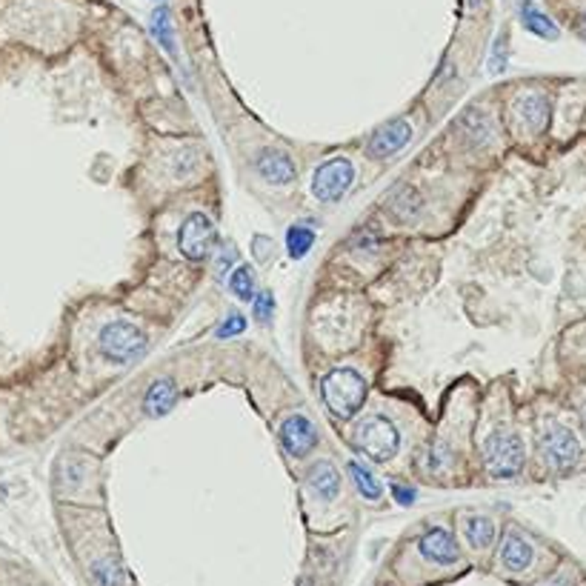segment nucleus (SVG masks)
<instances>
[{"label":"nucleus","mask_w":586,"mask_h":586,"mask_svg":"<svg viewBox=\"0 0 586 586\" xmlns=\"http://www.w3.org/2000/svg\"><path fill=\"white\" fill-rule=\"evenodd\" d=\"M484 467L492 478H515L523 470V441L513 429H498L480 446Z\"/></svg>","instance_id":"20e7f679"},{"label":"nucleus","mask_w":586,"mask_h":586,"mask_svg":"<svg viewBox=\"0 0 586 586\" xmlns=\"http://www.w3.org/2000/svg\"><path fill=\"white\" fill-rule=\"evenodd\" d=\"M278 438H280V446L287 449L292 458H304L318 446V432H315L312 420L306 415H289L280 424Z\"/></svg>","instance_id":"6e6552de"},{"label":"nucleus","mask_w":586,"mask_h":586,"mask_svg":"<svg viewBox=\"0 0 586 586\" xmlns=\"http://www.w3.org/2000/svg\"><path fill=\"white\" fill-rule=\"evenodd\" d=\"M458 132V141L470 149H487L495 141V126H492V117L480 109H470L467 115H461V120L455 124Z\"/></svg>","instance_id":"f8f14e48"},{"label":"nucleus","mask_w":586,"mask_h":586,"mask_svg":"<svg viewBox=\"0 0 586 586\" xmlns=\"http://www.w3.org/2000/svg\"><path fill=\"white\" fill-rule=\"evenodd\" d=\"M269 244H272V240H269V237H254V246H258V249H254V258H258V261H266L269 254H266L263 246H269Z\"/></svg>","instance_id":"c756f323"},{"label":"nucleus","mask_w":586,"mask_h":586,"mask_svg":"<svg viewBox=\"0 0 586 586\" xmlns=\"http://www.w3.org/2000/svg\"><path fill=\"white\" fill-rule=\"evenodd\" d=\"M355 184V167L349 158H329L312 175V194L321 203H338Z\"/></svg>","instance_id":"423d86ee"},{"label":"nucleus","mask_w":586,"mask_h":586,"mask_svg":"<svg viewBox=\"0 0 586 586\" xmlns=\"http://www.w3.org/2000/svg\"><path fill=\"white\" fill-rule=\"evenodd\" d=\"M306 484L321 501H335L340 492V472L329 461H318L306 472Z\"/></svg>","instance_id":"dca6fc26"},{"label":"nucleus","mask_w":586,"mask_h":586,"mask_svg":"<svg viewBox=\"0 0 586 586\" xmlns=\"http://www.w3.org/2000/svg\"><path fill=\"white\" fill-rule=\"evenodd\" d=\"M352 446L364 458H369L375 463H386V461H392L398 455L401 435H398L392 420H386L383 415H369L355 427Z\"/></svg>","instance_id":"f03ea898"},{"label":"nucleus","mask_w":586,"mask_h":586,"mask_svg":"<svg viewBox=\"0 0 586 586\" xmlns=\"http://www.w3.org/2000/svg\"><path fill=\"white\" fill-rule=\"evenodd\" d=\"M349 475H352L355 489H358L360 495H364L366 501H381L383 487H381V480L372 475V470H366L364 463L352 461V463H349Z\"/></svg>","instance_id":"412c9836"},{"label":"nucleus","mask_w":586,"mask_h":586,"mask_svg":"<svg viewBox=\"0 0 586 586\" xmlns=\"http://www.w3.org/2000/svg\"><path fill=\"white\" fill-rule=\"evenodd\" d=\"M152 35L158 38V43L175 57V32H172V18L167 6H158L152 14Z\"/></svg>","instance_id":"b1692460"},{"label":"nucleus","mask_w":586,"mask_h":586,"mask_svg":"<svg viewBox=\"0 0 586 586\" xmlns=\"http://www.w3.org/2000/svg\"><path fill=\"white\" fill-rule=\"evenodd\" d=\"M300 586H312V581H304V583H300Z\"/></svg>","instance_id":"473e14b6"},{"label":"nucleus","mask_w":586,"mask_h":586,"mask_svg":"<svg viewBox=\"0 0 586 586\" xmlns=\"http://www.w3.org/2000/svg\"><path fill=\"white\" fill-rule=\"evenodd\" d=\"M515 120L521 129L527 132H540L549 120V100L540 92H527L515 100Z\"/></svg>","instance_id":"ddd939ff"},{"label":"nucleus","mask_w":586,"mask_h":586,"mask_svg":"<svg viewBox=\"0 0 586 586\" xmlns=\"http://www.w3.org/2000/svg\"><path fill=\"white\" fill-rule=\"evenodd\" d=\"M315 237H318V232H315L312 223H306V220L292 223V227L287 229V249H289V258H292V261H304L306 254L312 252V246H315Z\"/></svg>","instance_id":"6ab92c4d"},{"label":"nucleus","mask_w":586,"mask_h":586,"mask_svg":"<svg viewBox=\"0 0 586 586\" xmlns=\"http://www.w3.org/2000/svg\"><path fill=\"white\" fill-rule=\"evenodd\" d=\"M235 258H237V249H235L232 244H227V246L218 249V254H215V272H218V278H223L227 272H232Z\"/></svg>","instance_id":"bb28decb"},{"label":"nucleus","mask_w":586,"mask_h":586,"mask_svg":"<svg viewBox=\"0 0 586 586\" xmlns=\"http://www.w3.org/2000/svg\"><path fill=\"white\" fill-rule=\"evenodd\" d=\"M229 289L237 300H244V304H249V300H254V269L249 263H240L232 269V278H229Z\"/></svg>","instance_id":"4be33fe9"},{"label":"nucleus","mask_w":586,"mask_h":586,"mask_svg":"<svg viewBox=\"0 0 586 586\" xmlns=\"http://www.w3.org/2000/svg\"><path fill=\"white\" fill-rule=\"evenodd\" d=\"M321 395L326 409L335 418L347 420L352 415H358V409L364 407L366 401V381L364 375L343 366V369H332L321 383Z\"/></svg>","instance_id":"f257e3e1"},{"label":"nucleus","mask_w":586,"mask_h":586,"mask_svg":"<svg viewBox=\"0 0 586 586\" xmlns=\"http://www.w3.org/2000/svg\"><path fill=\"white\" fill-rule=\"evenodd\" d=\"M215 244H218V229L209 215L192 212V215H186L184 223H180L177 249L186 261H206L209 254L215 252Z\"/></svg>","instance_id":"0eeeda50"},{"label":"nucleus","mask_w":586,"mask_h":586,"mask_svg":"<svg viewBox=\"0 0 586 586\" xmlns=\"http://www.w3.org/2000/svg\"><path fill=\"white\" fill-rule=\"evenodd\" d=\"M480 4H484V0H470V9H472V12H475V9H478V6H480Z\"/></svg>","instance_id":"2f4dec72"},{"label":"nucleus","mask_w":586,"mask_h":586,"mask_svg":"<svg viewBox=\"0 0 586 586\" xmlns=\"http://www.w3.org/2000/svg\"><path fill=\"white\" fill-rule=\"evenodd\" d=\"M581 427H583V435H586V407H583V412H581Z\"/></svg>","instance_id":"7c9ffc66"},{"label":"nucleus","mask_w":586,"mask_h":586,"mask_svg":"<svg viewBox=\"0 0 586 586\" xmlns=\"http://www.w3.org/2000/svg\"><path fill=\"white\" fill-rule=\"evenodd\" d=\"M386 209H389V212H392L398 220L409 223V220H415V218L420 215V209H424V201H420V194L415 192V186L401 184V186H395L392 192H389Z\"/></svg>","instance_id":"f3484780"},{"label":"nucleus","mask_w":586,"mask_h":586,"mask_svg":"<svg viewBox=\"0 0 586 586\" xmlns=\"http://www.w3.org/2000/svg\"><path fill=\"white\" fill-rule=\"evenodd\" d=\"M409 141H412V124L403 117H395L372 134L369 143H366V152L375 160H383V158H392L395 152H401Z\"/></svg>","instance_id":"1a4fd4ad"},{"label":"nucleus","mask_w":586,"mask_h":586,"mask_svg":"<svg viewBox=\"0 0 586 586\" xmlns=\"http://www.w3.org/2000/svg\"><path fill=\"white\" fill-rule=\"evenodd\" d=\"M518 14H521V23L530 29L532 35H538V38H544V40H555L561 32H558V26H555V21L549 18V14H544L540 12L532 0H523L521 4V9H518Z\"/></svg>","instance_id":"a211bd4d"},{"label":"nucleus","mask_w":586,"mask_h":586,"mask_svg":"<svg viewBox=\"0 0 586 586\" xmlns=\"http://www.w3.org/2000/svg\"><path fill=\"white\" fill-rule=\"evenodd\" d=\"M175 403H177V386L172 378H158L152 381V386H149V392L143 398V412L149 418H163V415H169L175 409Z\"/></svg>","instance_id":"4468645a"},{"label":"nucleus","mask_w":586,"mask_h":586,"mask_svg":"<svg viewBox=\"0 0 586 586\" xmlns=\"http://www.w3.org/2000/svg\"><path fill=\"white\" fill-rule=\"evenodd\" d=\"M246 329V318L240 312H229L227 318H223V323L215 329V338L218 340H229V338H235V335H240Z\"/></svg>","instance_id":"a878e982"},{"label":"nucleus","mask_w":586,"mask_h":586,"mask_svg":"<svg viewBox=\"0 0 586 586\" xmlns=\"http://www.w3.org/2000/svg\"><path fill=\"white\" fill-rule=\"evenodd\" d=\"M252 312H254V321H258L261 326L272 323V315H275V297H272V292H258V295H254Z\"/></svg>","instance_id":"393cba45"},{"label":"nucleus","mask_w":586,"mask_h":586,"mask_svg":"<svg viewBox=\"0 0 586 586\" xmlns=\"http://www.w3.org/2000/svg\"><path fill=\"white\" fill-rule=\"evenodd\" d=\"M463 535H467L472 549H487L495 540V523L487 515H470L463 523Z\"/></svg>","instance_id":"aec40b11"},{"label":"nucleus","mask_w":586,"mask_h":586,"mask_svg":"<svg viewBox=\"0 0 586 586\" xmlns=\"http://www.w3.org/2000/svg\"><path fill=\"white\" fill-rule=\"evenodd\" d=\"M538 452L547 470L561 475L575 470V463L581 461V444L575 438V432H569L561 424H549L538 435Z\"/></svg>","instance_id":"39448f33"},{"label":"nucleus","mask_w":586,"mask_h":586,"mask_svg":"<svg viewBox=\"0 0 586 586\" xmlns=\"http://www.w3.org/2000/svg\"><path fill=\"white\" fill-rule=\"evenodd\" d=\"M252 167L261 180H266V184H272V186H289L297 177L295 160L287 152H280V149H263V152L254 155Z\"/></svg>","instance_id":"9d476101"},{"label":"nucleus","mask_w":586,"mask_h":586,"mask_svg":"<svg viewBox=\"0 0 586 586\" xmlns=\"http://www.w3.org/2000/svg\"><path fill=\"white\" fill-rule=\"evenodd\" d=\"M535 561V549L527 538H521L518 532H509L504 538V547H501V564L509 573H523V569H530Z\"/></svg>","instance_id":"2eb2a0df"},{"label":"nucleus","mask_w":586,"mask_h":586,"mask_svg":"<svg viewBox=\"0 0 586 586\" xmlns=\"http://www.w3.org/2000/svg\"><path fill=\"white\" fill-rule=\"evenodd\" d=\"M98 349L112 364H134V360H141L149 352V338L134 323L112 321L100 329Z\"/></svg>","instance_id":"7ed1b4c3"},{"label":"nucleus","mask_w":586,"mask_h":586,"mask_svg":"<svg viewBox=\"0 0 586 586\" xmlns=\"http://www.w3.org/2000/svg\"><path fill=\"white\" fill-rule=\"evenodd\" d=\"M446 461H449L446 449H444V446H435L432 452H429V470H432V472H444Z\"/></svg>","instance_id":"c85d7f7f"},{"label":"nucleus","mask_w":586,"mask_h":586,"mask_svg":"<svg viewBox=\"0 0 586 586\" xmlns=\"http://www.w3.org/2000/svg\"><path fill=\"white\" fill-rule=\"evenodd\" d=\"M392 498H395L398 504H403V506H409V504H415V498H418V489H415V487H407V484H392Z\"/></svg>","instance_id":"cd10ccee"},{"label":"nucleus","mask_w":586,"mask_h":586,"mask_svg":"<svg viewBox=\"0 0 586 586\" xmlns=\"http://www.w3.org/2000/svg\"><path fill=\"white\" fill-rule=\"evenodd\" d=\"M418 552L435 566H455L461 561L458 540L449 535L444 527H432V530H427L424 535H420Z\"/></svg>","instance_id":"9b49d317"},{"label":"nucleus","mask_w":586,"mask_h":586,"mask_svg":"<svg viewBox=\"0 0 586 586\" xmlns=\"http://www.w3.org/2000/svg\"><path fill=\"white\" fill-rule=\"evenodd\" d=\"M89 578L95 586H124V569L115 558H100L89 569Z\"/></svg>","instance_id":"5701e85b"}]
</instances>
